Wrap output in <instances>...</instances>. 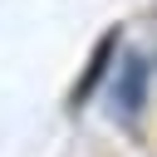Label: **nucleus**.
Instances as JSON below:
<instances>
[{
	"label": "nucleus",
	"mask_w": 157,
	"mask_h": 157,
	"mask_svg": "<svg viewBox=\"0 0 157 157\" xmlns=\"http://www.w3.org/2000/svg\"><path fill=\"white\" fill-rule=\"evenodd\" d=\"M142 93H147V64L142 59H128L118 69V78H113V113L118 118H137Z\"/></svg>",
	"instance_id": "obj_1"
},
{
	"label": "nucleus",
	"mask_w": 157,
	"mask_h": 157,
	"mask_svg": "<svg viewBox=\"0 0 157 157\" xmlns=\"http://www.w3.org/2000/svg\"><path fill=\"white\" fill-rule=\"evenodd\" d=\"M113 49H118V34H103V39H98V49H93V59H88V74H83V83H74V108H78V103L93 93V83L103 78V69H108Z\"/></svg>",
	"instance_id": "obj_2"
}]
</instances>
